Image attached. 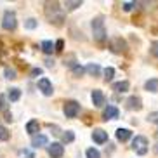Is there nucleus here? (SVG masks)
I'll use <instances>...</instances> for the list:
<instances>
[{
    "label": "nucleus",
    "instance_id": "473e14b6",
    "mask_svg": "<svg viewBox=\"0 0 158 158\" xmlns=\"http://www.w3.org/2000/svg\"><path fill=\"white\" fill-rule=\"evenodd\" d=\"M151 52L158 57V40H156V42H153V45H151Z\"/></svg>",
    "mask_w": 158,
    "mask_h": 158
},
{
    "label": "nucleus",
    "instance_id": "a211bd4d",
    "mask_svg": "<svg viewBox=\"0 0 158 158\" xmlns=\"http://www.w3.org/2000/svg\"><path fill=\"white\" fill-rule=\"evenodd\" d=\"M40 47H42V51L45 52V54H52V52L56 51V44H52L51 40H44Z\"/></svg>",
    "mask_w": 158,
    "mask_h": 158
},
{
    "label": "nucleus",
    "instance_id": "2f4dec72",
    "mask_svg": "<svg viewBox=\"0 0 158 158\" xmlns=\"http://www.w3.org/2000/svg\"><path fill=\"white\" fill-rule=\"evenodd\" d=\"M122 7H123V10H127V12H129L132 7H135V2H123V4H122Z\"/></svg>",
    "mask_w": 158,
    "mask_h": 158
},
{
    "label": "nucleus",
    "instance_id": "b1692460",
    "mask_svg": "<svg viewBox=\"0 0 158 158\" xmlns=\"http://www.w3.org/2000/svg\"><path fill=\"white\" fill-rule=\"evenodd\" d=\"M85 155H87V158H101V153L96 148H89Z\"/></svg>",
    "mask_w": 158,
    "mask_h": 158
},
{
    "label": "nucleus",
    "instance_id": "9b49d317",
    "mask_svg": "<svg viewBox=\"0 0 158 158\" xmlns=\"http://www.w3.org/2000/svg\"><path fill=\"white\" fill-rule=\"evenodd\" d=\"M118 118V108L115 106H108L104 111H102V120H115Z\"/></svg>",
    "mask_w": 158,
    "mask_h": 158
},
{
    "label": "nucleus",
    "instance_id": "7c9ffc66",
    "mask_svg": "<svg viewBox=\"0 0 158 158\" xmlns=\"http://www.w3.org/2000/svg\"><path fill=\"white\" fill-rule=\"evenodd\" d=\"M24 26L28 30H33V28H37V21L33 18H30V19H26V23H24Z\"/></svg>",
    "mask_w": 158,
    "mask_h": 158
},
{
    "label": "nucleus",
    "instance_id": "20e7f679",
    "mask_svg": "<svg viewBox=\"0 0 158 158\" xmlns=\"http://www.w3.org/2000/svg\"><path fill=\"white\" fill-rule=\"evenodd\" d=\"M18 26V21H16V12L14 10H5L4 12V19H2V28L7 30V31H12Z\"/></svg>",
    "mask_w": 158,
    "mask_h": 158
},
{
    "label": "nucleus",
    "instance_id": "c85d7f7f",
    "mask_svg": "<svg viewBox=\"0 0 158 158\" xmlns=\"http://www.w3.org/2000/svg\"><path fill=\"white\" fill-rule=\"evenodd\" d=\"M148 122H151V123H155V125H158V111H153L148 115Z\"/></svg>",
    "mask_w": 158,
    "mask_h": 158
},
{
    "label": "nucleus",
    "instance_id": "412c9836",
    "mask_svg": "<svg viewBox=\"0 0 158 158\" xmlns=\"http://www.w3.org/2000/svg\"><path fill=\"white\" fill-rule=\"evenodd\" d=\"M7 98H9V101H18L19 98H21V90H19V89H10L9 90V96H7Z\"/></svg>",
    "mask_w": 158,
    "mask_h": 158
},
{
    "label": "nucleus",
    "instance_id": "dca6fc26",
    "mask_svg": "<svg viewBox=\"0 0 158 158\" xmlns=\"http://www.w3.org/2000/svg\"><path fill=\"white\" fill-rule=\"evenodd\" d=\"M130 135H132V132H130L129 129H118V130H116V139L120 141V143H125V141H129Z\"/></svg>",
    "mask_w": 158,
    "mask_h": 158
},
{
    "label": "nucleus",
    "instance_id": "c9c22d12",
    "mask_svg": "<svg viewBox=\"0 0 158 158\" xmlns=\"http://www.w3.org/2000/svg\"><path fill=\"white\" fill-rule=\"evenodd\" d=\"M156 139H158V132H156Z\"/></svg>",
    "mask_w": 158,
    "mask_h": 158
},
{
    "label": "nucleus",
    "instance_id": "f03ea898",
    "mask_svg": "<svg viewBox=\"0 0 158 158\" xmlns=\"http://www.w3.org/2000/svg\"><path fill=\"white\" fill-rule=\"evenodd\" d=\"M92 33H94V40L98 44H104L106 40V28H104V18L102 16H98L94 18L92 21Z\"/></svg>",
    "mask_w": 158,
    "mask_h": 158
},
{
    "label": "nucleus",
    "instance_id": "423d86ee",
    "mask_svg": "<svg viewBox=\"0 0 158 158\" xmlns=\"http://www.w3.org/2000/svg\"><path fill=\"white\" fill-rule=\"evenodd\" d=\"M63 111H64L66 118H75V116L80 113V104L77 101H66Z\"/></svg>",
    "mask_w": 158,
    "mask_h": 158
},
{
    "label": "nucleus",
    "instance_id": "c756f323",
    "mask_svg": "<svg viewBox=\"0 0 158 158\" xmlns=\"http://www.w3.org/2000/svg\"><path fill=\"white\" fill-rule=\"evenodd\" d=\"M84 73H85V68H82L80 64H77L73 68V75H75V77H82Z\"/></svg>",
    "mask_w": 158,
    "mask_h": 158
},
{
    "label": "nucleus",
    "instance_id": "4468645a",
    "mask_svg": "<svg viewBox=\"0 0 158 158\" xmlns=\"http://www.w3.org/2000/svg\"><path fill=\"white\" fill-rule=\"evenodd\" d=\"M130 89V84L127 82V80H123V82H116V84H113V90L115 92H118V94H123V92H127Z\"/></svg>",
    "mask_w": 158,
    "mask_h": 158
},
{
    "label": "nucleus",
    "instance_id": "f3484780",
    "mask_svg": "<svg viewBox=\"0 0 158 158\" xmlns=\"http://www.w3.org/2000/svg\"><path fill=\"white\" fill-rule=\"evenodd\" d=\"M144 89L149 90V92H158V78H149L144 84Z\"/></svg>",
    "mask_w": 158,
    "mask_h": 158
},
{
    "label": "nucleus",
    "instance_id": "bb28decb",
    "mask_svg": "<svg viewBox=\"0 0 158 158\" xmlns=\"http://www.w3.org/2000/svg\"><path fill=\"white\" fill-rule=\"evenodd\" d=\"M4 75H5V78L14 80V78H16V70H14V68H5Z\"/></svg>",
    "mask_w": 158,
    "mask_h": 158
},
{
    "label": "nucleus",
    "instance_id": "72a5a7b5",
    "mask_svg": "<svg viewBox=\"0 0 158 158\" xmlns=\"http://www.w3.org/2000/svg\"><path fill=\"white\" fill-rule=\"evenodd\" d=\"M63 47H64V42H63V40H57V42H56V51L61 52V51H63Z\"/></svg>",
    "mask_w": 158,
    "mask_h": 158
},
{
    "label": "nucleus",
    "instance_id": "9d476101",
    "mask_svg": "<svg viewBox=\"0 0 158 158\" xmlns=\"http://www.w3.org/2000/svg\"><path fill=\"white\" fill-rule=\"evenodd\" d=\"M92 139H94V143H98V144L106 143L108 141V132H104L102 129H96L92 132Z\"/></svg>",
    "mask_w": 158,
    "mask_h": 158
},
{
    "label": "nucleus",
    "instance_id": "6e6552de",
    "mask_svg": "<svg viewBox=\"0 0 158 158\" xmlns=\"http://www.w3.org/2000/svg\"><path fill=\"white\" fill-rule=\"evenodd\" d=\"M125 104L130 111H141V110H143V101H141V98H137V96H130Z\"/></svg>",
    "mask_w": 158,
    "mask_h": 158
},
{
    "label": "nucleus",
    "instance_id": "aec40b11",
    "mask_svg": "<svg viewBox=\"0 0 158 158\" xmlns=\"http://www.w3.org/2000/svg\"><path fill=\"white\" fill-rule=\"evenodd\" d=\"M85 71H87L89 75H92V77H99V73H101V68H99V64H94V63H90V64H87Z\"/></svg>",
    "mask_w": 158,
    "mask_h": 158
},
{
    "label": "nucleus",
    "instance_id": "f704fd0d",
    "mask_svg": "<svg viewBox=\"0 0 158 158\" xmlns=\"http://www.w3.org/2000/svg\"><path fill=\"white\" fill-rule=\"evenodd\" d=\"M37 75H42V70H40V68H35V70H31V77H37Z\"/></svg>",
    "mask_w": 158,
    "mask_h": 158
},
{
    "label": "nucleus",
    "instance_id": "2eb2a0df",
    "mask_svg": "<svg viewBox=\"0 0 158 158\" xmlns=\"http://www.w3.org/2000/svg\"><path fill=\"white\" fill-rule=\"evenodd\" d=\"M38 129H40V123H38L37 120H30L28 123H26V132H28L31 137H33V135H37Z\"/></svg>",
    "mask_w": 158,
    "mask_h": 158
},
{
    "label": "nucleus",
    "instance_id": "f257e3e1",
    "mask_svg": "<svg viewBox=\"0 0 158 158\" xmlns=\"http://www.w3.org/2000/svg\"><path fill=\"white\" fill-rule=\"evenodd\" d=\"M45 18L49 19V23L56 24V26L64 24V12L57 2H47L45 4Z\"/></svg>",
    "mask_w": 158,
    "mask_h": 158
},
{
    "label": "nucleus",
    "instance_id": "6ab92c4d",
    "mask_svg": "<svg viewBox=\"0 0 158 158\" xmlns=\"http://www.w3.org/2000/svg\"><path fill=\"white\" fill-rule=\"evenodd\" d=\"M80 5H82V0H66L64 9L66 10H75V9H78Z\"/></svg>",
    "mask_w": 158,
    "mask_h": 158
},
{
    "label": "nucleus",
    "instance_id": "39448f33",
    "mask_svg": "<svg viewBox=\"0 0 158 158\" xmlns=\"http://www.w3.org/2000/svg\"><path fill=\"white\" fill-rule=\"evenodd\" d=\"M127 49H129V47H127V42L122 37L111 38V42H110V51L111 52H115V54H125Z\"/></svg>",
    "mask_w": 158,
    "mask_h": 158
},
{
    "label": "nucleus",
    "instance_id": "cd10ccee",
    "mask_svg": "<svg viewBox=\"0 0 158 158\" xmlns=\"http://www.w3.org/2000/svg\"><path fill=\"white\" fill-rule=\"evenodd\" d=\"M19 158H35V155H33L30 149H21V151H19Z\"/></svg>",
    "mask_w": 158,
    "mask_h": 158
},
{
    "label": "nucleus",
    "instance_id": "5701e85b",
    "mask_svg": "<svg viewBox=\"0 0 158 158\" xmlns=\"http://www.w3.org/2000/svg\"><path fill=\"white\" fill-rule=\"evenodd\" d=\"M10 137V132L4 125H0V141H7Z\"/></svg>",
    "mask_w": 158,
    "mask_h": 158
},
{
    "label": "nucleus",
    "instance_id": "1a4fd4ad",
    "mask_svg": "<svg viewBox=\"0 0 158 158\" xmlns=\"http://www.w3.org/2000/svg\"><path fill=\"white\" fill-rule=\"evenodd\" d=\"M38 89L44 92V96H52V84L49 82V78H40L38 80Z\"/></svg>",
    "mask_w": 158,
    "mask_h": 158
},
{
    "label": "nucleus",
    "instance_id": "4be33fe9",
    "mask_svg": "<svg viewBox=\"0 0 158 158\" xmlns=\"http://www.w3.org/2000/svg\"><path fill=\"white\" fill-rule=\"evenodd\" d=\"M61 137H63V143H73V141H75V134L71 132V130H66Z\"/></svg>",
    "mask_w": 158,
    "mask_h": 158
},
{
    "label": "nucleus",
    "instance_id": "0eeeda50",
    "mask_svg": "<svg viewBox=\"0 0 158 158\" xmlns=\"http://www.w3.org/2000/svg\"><path fill=\"white\" fill-rule=\"evenodd\" d=\"M47 153L51 158H61L64 155V148H63V144L61 143H52L47 146Z\"/></svg>",
    "mask_w": 158,
    "mask_h": 158
},
{
    "label": "nucleus",
    "instance_id": "f8f14e48",
    "mask_svg": "<svg viewBox=\"0 0 158 158\" xmlns=\"http://www.w3.org/2000/svg\"><path fill=\"white\" fill-rule=\"evenodd\" d=\"M90 98H92V102H94L96 108H101L102 104H104V94H102L101 90H98V89L92 90V96H90Z\"/></svg>",
    "mask_w": 158,
    "mask_h": 158
},
{
    "label": "nucleus",
    "instance_id": "393cba45",
    "mask_svg": "<svg viewBox=\"0 0 158 158\" xmlns=\"http://www.w3.org/2000/svg\"><path fill=\"white\" fill-rule=\"evenodd\" d=\"M113 75H115V70H113V68H106V70H104V82H111Z\"/></svg>",
    "mask_w": 158,
    "mask_h": 158
},
{
    "label": "nucleus",
    "instance_id": "7ed1b4c3",
    "mask_svg": "<svg viewBox=\"0 0 158 158\" xmlns=\"http://www.w3.org/2000/svg\"><path fill=\"white\" fill-rule=\"evenodd\" d=\"M148 146H149L148 139H146L144 135H135L134 141H132V149H134L137 155H141V156L148 153Z\"/></svg>",
    "mask_w": 158,
    "mask_h": 158
},
{
    "label": "nucleus",
    "instance_id": "ddd939ff",
    "mask_svg": "<svg viewBox=\"0 0 158 158\" xmlns=\"http://www.w3.org/2000/svg\"><path fill=\"white\" fill-rule=\"evenodd\" d=\"M31 146L33 148H42V146H47V137L44 134H37L31 137Z\"/></svg>",
    "mask_w": 158,
    "mask_h": 158
},
{
    "label": "nucleus",
    "instance_id": "a878e982",
    "mask_svg": "<svg viewBox=\"0 0 158 158\" xmlns=\"http://www.w3.org/2000/svg\"><path fill=\"white\" fill-rule=\"evenodd\" d=\"M0 111H2V113L9 111V110H7V99H5L4 94H0Z\"/></svg>",
    "mask_w": 158,
    "mask_h": 158
}]
</instances>
